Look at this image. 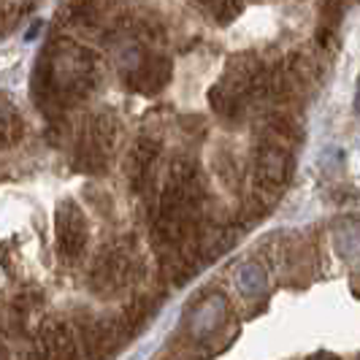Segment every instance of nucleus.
<instances>
[{
	"mask_svg": "<svg viewBox=\"0 0 360 360\" xmlns=\"http://www.w3.org/2000/svg\"><path fill=\"white\" fill-rule=\"evenodd\" d=\"M171 79V63L165 57H146L144 63L136 68V71L127 76V84L139 92H155L165 87V82Z\"/></svg>",
	"mask_w": 360,
	"mask_h": 360,
	"instance_id": "0eeeda50",
	"label": "nucleus"
},
{
	"mask_svg": "<svg viewBox=\"0 0 360 360\" xmlns=\"http://www.w3.org/2000/svg\"><path fill=\"white\" fill-rule=\"evenodd\" d=\"M92 60L73 44L57 46L49 57V71H46V95L54 101L73 103L82 101L92 87Z\"/></svg>",
	"mask_w": 360,
	"mask_h": 360,
	"instance_id": "f257e3e1",
	"label": "nucleus"
},
{
	"mask_svg": "<svg viewBox=\"0 0 360 360\" xmlns=\"http://www.w3.org/2000/svg\"><path fill=\"white\" fill-rule=\"evenodd\" d=\"M355 108L360 111V79H358V98H355Z\"/></svg>",
	"mask_w": 360,
	"mask_h": 360,
	"instance_id": "9d476101",
	"label": "nucleus"
},
{
	"mask_svg": "<svg viewBox=\"0 0 360 360\" xmlns=\"http://www.w3.org/2000/svg\"><path fill=\"white\" fill-rule=\"evenodd\" d=\"M57 250L71 263L87 252V219L76 203H63L57 209Z\"/></svg>",
	"mask_w": 360,
	"mask_h": 360,
	"instance_id": "39448f33",
	"label": "nucleus"
},
{
	"mask_svg": "<svg viewBox=\"0 0 360 360\" xmlns=\"http://www.w3.org/2000/svg\"><path fill=\"white\" fill-rule=\"evenodd\" d=\"M160 158V141L139 139V144L130 152V187L136 193L146 190V184L155 176V162Z\"/></svg>",
	"mask_w": 360,
	"mask_h": 360,
	"instance_id": "423d86ee",
	"label": "nucleus"
},
{
	"mask_svg": "<svg viewBox=\"0 0 360 360\" xmlns=\"http://www.w3.org/2000/svg\"><path fill=\"white\" fill-rule=\"evenodd\" d=\"M82 352L76 330L71 323L60 320V317H49L38 328L36 349L30 360H76Z\"/></svg>",
	"mask_w": 360,
	"mask_h": 360,
	"instance_id": "7ed1b4c3",
	"label": "nucleus"
},
{
	"mask_svg": "<svg viewBox=\"0 0 360 360\" xmlns=\"http://www.w3.org/2000/svg\"><path fill=\"white\" fill-rule=\"evenodd\" d=\"M200 6L222 25L233 22L238 14H241V0H200Z\"/></svg>",
	"mask_w": 360,
	"mask_h": 360,
	"instance_id": "6e6552de",
	"label": "nucleus"
},
{
	"mask_svg": "<svg viewBox=\"0 0 360 360\" xmlns=\"http://www.w3.org/2000/svg\"><path fill=\"white\" fill-rule=\"evenodd\" d=\"M139 276V257L130 247H111L108 252H103L95 263L92 271V285L101 295H111L117 290L133 285Z\"/></svg>",
	"mask_w": 360,
	"mask_h": 360,
	"instance_id": "f03ea898",
	"label": "nucleus"
},
{
	"mask_svg": "<svg viewBox=\"0 0 360 360\" xmlns=\"http://www.w3.org/2000/svg\"><path fill=\"white\" fill-rule=\"evenodd\" d=\"M290 179V152L276 141L263 139L255 149V184L263 193L285 187Z\"/></svg>",
	"mask_w": 360,
	"mask_h": 360,
	"instance_id": "20e7f679",
	"label": "nucleus"
},
{
	"mask_svg": "<svg viewBox=\"0 0 360 360\" xmlns=\"http://www.w3.org/2000/svg\"><path fill=\"white\" fill-rule=\"evenodd\" d=\"M19 133V117L14 106L0 95V139H6V136H14L17 139Z\"/></svg>",
	"mask_w": 360,
	"mask_h": 360,
	"instance_id": "1a4fd4ad",
	"label": "nucleus"
}]
</instances>
